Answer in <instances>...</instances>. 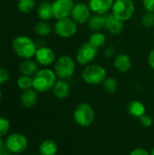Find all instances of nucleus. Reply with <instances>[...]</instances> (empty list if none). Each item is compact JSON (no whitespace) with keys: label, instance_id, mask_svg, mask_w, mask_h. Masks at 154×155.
<instances>
[{"label":"nucleus","instance_id":"23","mask_svg":"<svg viewBox=\"0 0 154 155\" xmlns=\"http://www.w3.org/2000/svg\"><path fill=\"white\" fill-rule=\"evenodd\" d=\"M52 31V27L51 25L44 20H40L38 21L35 25H34V32L41 36H45L47 35H49Z\"/></svg>","mask_w":154,"mask_h":155},{"label":"nucleus","instance_id":"16","mask_svg":"<svg viewBox=\"0 0 154 155\" xmlns=\"http://www.w3.org/2000/svg\"><path fill=\"white\" fill-rule=\"evenodd\" d=\"M37 15L41 20L48 21L54 17L53 3L49 1H43L37 7Z\"/></svg>","mask_w":154,"mask_h":155},{"label":"nucleus","instance_id":"20","mask_svg":"<svg viewBox=\"0 0 154 155\" xmlns=\"http://www.w3.org/2000/svg\"><path fill=\"white\" fill-rule=\"evenodd\" d=\"M57 153H58V146L56 143L53 140L50 139L44 140L39 145L40 155H56Z\"/></svg>","mask_w":154,"mask_h":155},{"label":"nucleus","instance_id":"31","mask_svg":"<svg viewBox=\"0 0 154 155\" xmlns=\"http://www.w3.org/2000/svg\"><path fill=\"white\" fill-rule=\"evenodd\" d=\"M8 79H9V73L4 68H0V84L6 83Z\"/></svg>","mask_w":154,"mask_h":155},{"label":"nucleus","instance_id":"35","mask_svg":"<svg viewBox=\"0 0 154 155\" xmlns=\"http://www.w3.org/2000/svg\"><path fill=\"white\" fill-rule=\"evenodd\" d=\"M148 62H149V64L150 66L154 70V49L152 50L149 54V56H148Z\"/></svg>","mask_w":154,"mask_h":155},{"label":"nucleus","instance_id":"10","mask_svg":"<svg viewBox=\"0 0 154 155\" xmlns=\"http://www.w3.org/2000/svg\"><path fill=\"white\" fill-rule=\"evenodd\" d=\"M92 16V11L88 5L84 3H77L74 5L71 18L76 24H85L88 23L89 19Z\"/></svg>","mask_w":154,"mask_h":155},{"label":"nucleus","instance_id":"6","mask_svg":"<svg viewBox=\"0 0 154 155\" xmlns=\"http://www.w3.org/2000/svg\"><path fill=\"white\" fill-rule=\"evenodd\" d=\"M82 78L86 84H100L106 78V70L99 64H91L85 67L82 74Z\"/></svg>","mask_w":154,"mask_h":155},{"label":"nucleus","instance_id":"15","mask_svg":"<svg viewBox=\"0 0 154 155\" xmlns=\"http://www.w3.org/2000/svg\"><path fill=\"white\" fill-rule=\"evenodd\" d=\"M21 104L25 108H31L35 105L37 102V92L33 88L23 92L20 97Z\"/></svg>","mask_w":154,"mask_h":155},{"label":"nucleus","instance_id":"3","mask_svg":"<svg viewBox=\"0 0 154 155\" xmlns=\"http://www.w3.org/2000/svg\"><path fill=\"white\" fill-rule=\"evenodd\" d=\"M74 119L81 127H89L95 119L93 108L87 103H82L76 106L74 112Z\"/></svg>","mask_w":154,"mask_h":155},{"label":"nucleus","instance_id":"21","mask_svg":"<svg viewBox=\"0 0 154 155\" xmlns=\"http://www.w3.org/2000/svg\"><path fill=\"white\" fill-rule=\"evenodd\" d=\"M88 26L93 32H100L105 27V15H92L88 21Z\"/></svg>","mask_w":154,"mask_h":155},{"label":"nucleus","instance_id":"13","mask_svg":"<svg viewBox=\"0 0 154 155\" xmlns=\"http://www.w3.org/2000/svg\"><path fill=\"white\" fill-rule=\"evenodd\" d=\"M114 0H89L88 5L95 15H106L112 10Z\"/></svg>","mask_w":154,"mask_h":155},{"label":"nucleus","instance_id":"9","mask_svg":"<svg viewBox=\"0 0 154 155\" xmlns=\"http://www.w3.org/2000/svg\"><path fill=\"white\" fill-rule=\"evenodd\" d=\"M98 54V48L92 45L89 42L84 44L77 51L76 59L80 64L85 65L92 63Z\"/></svg>","mask_w":154,"mask_h":155},{"label":"nucleus","instance_id":"34","mask_svg":"<svg viewBox=\"0 0 154 155\" xmlns=\"http://www.w3.org/2000/svg\"><path fill=\"white\" fill-rule=\"evenodd\" d=\"M114 53H115L114 47H113V45H110V46L107 47V49H106V51H105V56H106L107 58H110V57H112V56L114 54Z\"/></svg>","mask_w":154,"mask_h":155},{"label":"nucleus","instance_id":"32","mask_svg":"<svg viewBox=\"0 0 154 155\" xmlns=\"http://www.w3.org/2000/svg\"><path fill=\"white\" fill-rule=\"evenodd\" d=\"M143 3L147 12L154 13V0H143Z\"/></svg>","mask_w":154,"mask_h":155},{"label":"nucleus","instance_id":"19","mask_svg":"<svg viewBox=\"0 0 154 155\" xmlns=\"http://www.w3.org/2000/svg\"><path fill=\"white\" fill-rule=\"evenodd\" d=\"M127 111H128V114L134 118H140L143 114H146V108L144 104L142 102L136 101V100L129 103Z\"/></svg>","mask_w":154,"mask_h":155},{"label":"nucleus","instance_id":"7","mask_svg":"<svg viewBox=\"0 0 154 155\" xmlns=\"http://www.w3.org/2000/svg\"><path fill=\"white\" fill-rule=\"evenodd\" d=\"M5 148L12 153H21L27 148V138L19 133H14L8 135L5 142Z\"/></svg>","mask_w":154,"mask_h":155},{"label":"nucleus","instance_id":"40","mask_svg":"<svg viewBox=\"0 0 154 155\" xmlns=\"http://www.w3.org/2000/svg\"><path fill=\"white\" fill-rule=\"evenodd\" d=\"M33 155H40V154H33Z\"/></svg>","mask_w":154,"mask_h":155},{"label":"nucleus","instance_id":"28","mask_svg":"<svg viewBox=\"0 0 154 155\" xmlns=\"http://www.w3.org/2000/svg\"><path fill=\"white\" fill-rule=\"evenodd\" d=\"M142 25L145 27H152L154 26V13L147 12L142 17Z\"/></svg>","mask_w":154,"mask_h":155},{"label":"nucleus","instance_id":"38","mask_svg":"<svg viewBox=\"0 0 154 155\" xmlns=\"http://www.w3.org/2000/svg\"><path fill=\"white\" fill-rule=\"evenodd\" d=\"M1 97H2V93H1V90H0V101H1Z\"/></svg>","mask_w":154,"mask_h":155},{"label":"nucleus","instance_id":"17","mask_svg":"<svg viewBox=\"0 0 154 155\" xmlns=\"http://www.w3.org/2000/svg\"><path fill=\"white\" fill-rule=\"evenodd\" d=\"M53 93L54 96L58 99H64L68 96L70 93V85L66 80H58L55 82L53 87Z\"/></svg>","mask_w":154,"mask_h":155},{"label":"nucleus","instance_id":"39","mask_svg":"<svg viewBox=\"0 0 154 155\" xmlns=\"http://www.w3.org/2000/svg\"><path fill=\"white\" fill-rule=\"evenodd\" d=\"M0 155H5L4 153H0Z\"/></svg>","mask_w":154,"mask_h":155},{"label":"nucleus","instance_id":"30","mask_svg":"<svg viewBox=\"0 0 154 155\" xmlns=\"http://www.w3.org/2000/svg\"><path fill=\"white\" fill-rule=\"evenodd\" d=\"M139 120H140V124L145 128L151 127L152 125V124H153V119L152 118V116H150V115H148L146 114H143L142 117H140Z\"/></svg>","mask_w":154,"mask_h":155},{"label":"nucleus","instance_id":"33","mask_svg":"<svg viewBox=\"0 0 154 155\" xmlns=\"http://www.w3.org/2000/svg\"><path fill=\"white\" fill-rule=\"evenodd\" d=\"M129 155H151L148 151H146L143 148H137L134 149L133 151H132Z\"/></svg>","mask_w":154,"mask_h":155},{"label":"nucleus","instance_id":"22","mask_svg":"<svg viewBox=\"0 0 154 155\" xmlns=\"http://www.w3.org/2000/svg\"><path fill=\"white\" fill-rule=\"evenodd\" d=\"M19 71L22 75L34 76L37 70V64L30 59H25L19 66Z\"/></svg>","mask_w":154,"mask_h":155},{"label":"nucleus","instance_id":"36","mask_svg":"<svg viewBox=\"0 0 154 155\" xmlns=\"http://www.w3.org/2000/svg\"><path fill=\"white\" fill-rule=\"evenodd\" d=\"M5 149H6V148H5V144L4 143L2 138H0V153H4Z\"/></svg>","mask_w":154,"mask_h":155},{"label":"nucleus","instance_id":"5","mask_svg":"<svg viewBox=\"0 0 154 155\" xmlns=\"http://www.w3.org/2000/svg\"><path fill=\"white\" fill-rule=\"evenodd\" d=\"M134 11L135 5L133 0H114L112 7V14L123 22L129 20Z\"/></svg>","mask_w":154,"mask_h":155},{"label":"nucleus","instance_id":"11","mask_svg":"<svg viewBox=\"0 0 154 155\" xmlns=\"http://www.w3.org/2000/svg\"><path fill=\"white\" fill-rule=\"evenodd\" d=\"M74 5L73 0H55L53 3L54 17L61 19L71 16Z\"/></svg>","mask_w":154,"mask_h":155},{"label":"nucleus","instance_id":"26","mask_svg":"<svg viewBox=\"0 0 154 155\" xmlns=\"http://www.w3.org/2000/svg\"><path fill=\"white\" fill-rule=\"evenodd\" d=\"M17 86L23 90H28L31 87H33V78L31 76H27V75H22L17 79Z\"/></svg>","mask_w":154,"mask_h":155},{"label":"nucleus","instance_id":"2","mask_svg":"<svg viewBox=\"0 0 154 155\" xmlns=\"http://www.w3.org/2000/svg\"><path fill=\"white\" fill-rule=\"evenodd\" d=\"M13 49L17 56L23 59H30L36 53V45L27 36H17L13 41Z\"/></svg>","mask_w":154,"mask_h":155},{"label":"nucleus","instance_id":"29","mask_svg":"<svg viewBox=\"0 0 154 155\" xmlns=\"http://www.w3.org/2000/svg\"><path fill=\"white\" fill-rule=\"evenodd\" d=\"M10 129V124L7 119L4 117H0V138L5 137Z\"/></svg>","mask_w":154,"mask_h":155},{"label":"nucleus","instance_id":"12","mask_svg":"<svg viewBox=\"0 0 154 155\" xmlns=\"http://www.w3.org/2000/svg\"><path fill=\"white\" fill-rule=\"evenodd\" d=\"M34 56H35L37 63L44 66L51 65L55 60V54L54 51L51 48L46 47V46L39 47L36 50Z\"/></svg>","mask_w":154,"mask_h":155},{"label":"nucleus","instance_id":"24","mask_svg":"<svg viewBox=\"0 0 154 155\" xmlns=\"http://www.w3.org/2000/svg\"><path fill=\"white\" fill-rule=\"evenodd\" d=\"M106 42V38H105V35L101 33V32H94L91 36H90V39H89V43L93 45L94 47L96 48H100L102 46L104 45Z\"/></svg>","mask_w":154,"mask_h":155},{"label":"nucleus","instance_id":"1","mask_svg":"<svg viewBox=\"0 0 154 155\" xmlns=\"http://www.w3.org/2000/svg\"><path fill=\"white\" fill-rule=\"evenodd\" d=\"M56 74L54 71L44 68L36 72L33 76V88L39 93H45L53 89L56 82Z\"/></svg>","mask_w":154,"mask_h":155},{"label":"nucleus","instance_id":"18","mask_svg":"<svg viewBox=\"0 0 154 155\" xmlns=\"http://www.w3.org/2000/svg\"><path fill=\"white\" fill-rule=\"evenodd\" d=\"M114 67L121 73L128 72L132 67V61L128 54H120L114 59Z\"/></svg>","mask_w":154,"mask_h":155},{"label":"nucleus","instance_id":"27","mask_svg":"<svg viewBox=\"0 0 154 155\" xmlns=\"http://www.w3.org/2000/svg\"><path fill=\"white\" fill-rule=\"evenodd\" d=\"M103 89L109 94H113L118 87L117 81L113 77H106L103 83Z\"/></svg>","mask_w":154,"mask_h":155},{"label":"nucleus","instance_id":"14","mask_svg":"<svg viewBox=\"0 0 154 155\" xmlns=\"http://www.w3.org/2000/svg\"><path fill=\"white\" fill-rule=\"evenodd\" d=\"M105 29L112 35H120L123 29V22L117 19L113 14L105 15Z\"/></svg>","mask_w":154,"mask_h":155},{"label":"nucleus","instance_id":"25","mask_svg":"<svg viewBox=\"0 0 154 155\" xmlns=\"http://www.w3.org/2000/svg\"><path fill=\"white\" fill-rule=\"evenodd\" d=\"M35 5L34 0H18L17 8L20 12L27 14L30 13Z\"/></svg>","mask_w":154,"mask_h":155},{"label":"nucleus","instance_id":"8","mask_svg":"<svg viewBox=\"0 0 154 155\" xmlns=\"http://www.w3.org/2000/svg\"><path fill=\"white\" fill-rule=\"evenodd\" d=\"M54 31L60 37L69 38L76 34L77 24L71 17L57 19L54 25Z\"/></svg>","mask_w":154,"mask_h":155},{"label":"nucleus","instance_id":"37","mask_svg":"<svg viewBox=\"0 0 154 155\" xmlns=\"http://www.w3.org/2000/svg\"><path fill=\"white\" fill-rule=\"evenodd\" d=\"M150 154L151 155H154V147L152 148V150L151 151V153H150Z\"/></svg>","mask_w":154,"mask_h":155},{"label":"nucleus","instance_id":"4","mask_svg":"<svg viewBox=\"0 0 154 155\" xmlns=\"http://www.w3.org/2000/svg\"><path fill=\"white\" fill-rule=\"evenodd\" d=\"M75 70V63L74 59L69 55L60 56L54 64V73L59 79L67 80L70 79Z\"/></svg>","mask_w":154,"mask_h":155}]
</instances>
